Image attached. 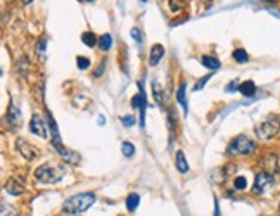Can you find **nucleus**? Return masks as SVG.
Instances as JSON below:
<instances>
[{
	"instance_id": "obj_12",
	"label": "nucleus",
	"mask_w": 280,
	"mask_h": 216,
	"mask_svg": "<svg viewBox=\"0 0 280 216\" xmlns=\"http://www.w3.org/2000/svg\"><path fill=\"white\" fill-rule=\"evenodd\" d=\"M24 191V185L19 182V180H9L6 183V192L11 194V196H21Z\"/></svg>"
},
{
	"instance_id": "obj_22",
	"label": "nucleus",
	"mask_w": 280,
	"mask_h": 216,
	"mask_svg": "<svg viewBox=\"0 0 280 216\" xmlns=\"http://www.w3.org/2000/svg\"><path fill=\"white\" fill-rule=\"evenodd\" d=\"M234 188L235 191H244V188H247V180L244 178V176H237V178L234 180Z\"/></svg>"
},
{
	"instance_id": "obj_7",
	"label": "nucleus",
	"mask_w": 280,
	"mask_h": 216,
	"mask_svg": "<svg viewBox=\"0 0 280 216\" xmlns=\"http://www.w3.org/2000/svg\"><path fill=\"white\" fill-rule=\"evenodd\" d=\"M21 121H23V114H21L19 111V107L14 104V102H11V105H9V109H7V123H9V128H12V130H17L21 126Z\"/></svg>"
},
{
	"instance_id": "obj_2",
	"label": "nucleus",
	"mask_w": 280,
	"mask_h": 216,
	"mask_svg": "<svg viewBox=\"0 0 280 216\" xmlns=\"http://www.w3.org/2000/svg\"><path fill=\"white\" fill-rule=\"evenodd\" d=\"M33 175H35V180H38V182L42 183H55L64 176V170L61 168V166L49 165V163H47V165L38 166Z\"/></svg>"
},
{
	"instance_id": "obj_37",
	"label": "nucleus",
	"mask_w": 280,
	"mask_h": 216,
	"mask_svg": "<svg viewBox=\"0 0 280 216\" xmlns=\"http://www.w3.org/2000/svg\"><path fill=\"white\" fill-rule=\"evenodd\" d=\"M142 2H146V0H142Z\"/></svg>"
},
{
	"instance_id": "obj_27",
	"label": "nucleus",
	"mask_w": 280,
	"mask_h": 216,
	"mask_svg": "<svg viewBox=\"0 0 280 216\" xmlns=\"http://www.w3.org/2000/svg\"><path fill=\"white\" fill-rule=\"evenodd\" d=\"M121 123H123L126 128H130V126L135 125V118L133 116H123V118H121Z\"/></svg>"
},
{
	"instance_id": "obj_19",
	"label": "nucleus",
	"mask_w": 280,
	"mask_h": 216,
	"mask_svg": "<svg viewBox=\"0 0 280 216\" xmlns=\"http://www.w3.org/2000/svg\"><path fill=\"white\" fill-rule=\"evenodd\" d=\"M138 202H140L138 194H130L128 199H126V208H128V211H135L138 208Z\"/></svg>"
},
{
	"instance_id": "obj_14",
	"label": "nucleus",
	"mask_w": 280,
	"mask_h": 216,
	"mask_svg": "<svg viewBox=\"0 0 280 216\" xmlns=\"http://www.w3.org/2000/svg\"><path fill=\"white\" fill-rule=\"evenodd\" d=\"M185 88H187V83L182 82L180 88H178V92H177V99H178V102H180V105L183 107V114L189 113V109H187V100H185Z\"/></svg>"
},
{
	"instance_id": "obj_28",
	"label": "nucleus",
	"mask_w": 280,
	"mask_h": 216,
	"mask_svg": "<svg viewBox=\"0 0 280 216\" xmlns=\"http://www.w3.org/2000/svg\"><path fill=\"white\" fill-rule=\"evenodd\" d=\"M130 35H132V38L135 42H138V43L142 42V32H140L138 28H133L132 32H130Z\"/></svg>"
},
{
	"instance_id": "obj_20",
	"label": "nucleus",
	"mask_w": 280,
	"mask_h": 216,
	"mask_svg": "<svg viewBox=\"0 0 280 216\" xmlns=\"http://www.w3.org/2000/svg\"><path fill=\"white\" fill-rule=\"evenodd\" d=\"M234 59L237 61V63L244 64V63H247L249 61V56H247V52L244 50V48H237V50H234Z\"/></svg>"
},
{
	"instance_id": "obj_25",
	"label": "nucleus",
	"mask_w": 280,
	"mask_h": 216,
	"mask_svg": "<svg viewBox=\"0 0 280 216\" xmlns=\"http://www.w3.org/2000/svg\"><path fill=\"white\" fill-rule=\"evenodd\" d=\"M209 78H213V74H206V76H203L201 78V80L195 83V87H194V92H199L201 88H204V85H206V83L209 82Z\"/></svg>"
},
{
	"instance_id": "obj_6",
	"label": "nucleus",
	"mask_w": 280,
	"mask_h": 216,
	"mask_svg": "<svg viewBox=\"0 0 280 216\" xmlns=\"http://www.w3.org/2000/svg\"><path fill=\"white\" fill-rule=\"evenodd\" d=\"M52 145H54L55 151L59 152V156L63 157V159L66 161V163H71V165H76V163H80V154L73 152V151H69V149L64 147V144L61 142V139L52 140Z\"/></svg>"
},
{
	"instance_id": "obj_34",
	"label": "nucleus",
	"mask_w": 280,
	"mask_h": 216,
	"mask_svg": "<svg viewBox=\"0 0 280 216\" xmlns=\"http://www.w3.org/2000/svg\"><path fill=\"white\" fill-rule=\"evenodd\" d=\"M266 2H275V0H266Z\"/></svg>"
},
{
	"instance_id": "obj_1",
	"label": "nucleus",
	"mask_w": 280,
	"mask_h": 216,
	"mask_svg": "<svg viewBox=\"0 0 280 216\" xmlns=\"http://www.w3.org/2000/svg\"><path fill=\"white\" fill-rule=\"evenodd\" d=\"M95 202V196L90 192H85V194H78V196H73L63 204V211L68 214H78V213H83L90 208L92 204Z\"/></svg>"
},
{
	"instance_id": "obj_5",
	"label": "nucleus",
	"mask_w": 280,
	"mask_h": 216,
	"mask_svg": "<svg viewBox=\"0 0 280 216\" xmlns=\"http://www.w3.org/2000/svg\"><path fill=\"white\" fill-rule=\"evenodd\" d=\"M273 183V175L266 173V171H260L256 175V180H255V185H253V194L255 196H263V194L272 187Z\"/></svg>"
},
{
	"instance_id": "obj_26",
	"label": "nucleus",
	"mask_w": 280,
	"mask_h": 216,
	"mask_svg": "<svg viewBox=\"0 0 280 216\" xmlns=\"http://www.w3.org/2000/svg\"><path fill=\"white\" fill-rule=\"evenodd\" d=\"M76 64H78V68L80 69H87L89 68V64H90V61L87 59V57H83V56H78L76 57Z\"/></svg>"
},
{
	"instance_id": "obj_23",
	"label": "nucleus",
	"mask_w": 280,
	"mask_h": 216,
	"mask_svg": "<svg viewBox=\"0 0 280 216\" xmlns=\"http://www.w3.org/2000/svg\"><path fill=\"white\" fill-rule=\"evenodd\" d=\"M2 216H19V213H17V209L14 208V206H7V204H2Z\"/></svg>"
},
{
	"instance_id": "obj_18",
	"label": "nucleus",
	"mask_w": 280,
	"mask_h": 216,
	"mask_svg": "<svg viewBox=\"0 0 280 216\" xmlns=\"http://www.w3.org/2000/svg\"><path fill=\"white\" fill-rule=\"evenodd\" d=\"M111 47H113V37H111L109 33H104L102 37L99 38V48H100V50L106 52V50H109Z\"/></svg>"
},
{
	"instance_id": "obj_3",
	"label": "nucleus",
	"mask_w": 280,
	"mask_h": 216,
	"mask_svg": "<svg viewBox=\"0 0 280 216\" xmlns=\"http://www.w3.org/2000/svg\"><path fill=\"white\" fill-rule=\"evenodd\" d=\"M255 151H256L255 140H251L246 135H239L230 142L227 152H229L230 156H249V154H253Z\"/></svg>"
},
{
	"instance_id": "obj_15",
	"label": "nucleus",
	"mask_w": 280,
	"mask_h": 216,
	"mask_svg": "<svg viewBox=\"0 0 280 216\" xmlns=\"http://www.w3.org/2000/svg\"><path fill=\"white\" fill-rule=\"evenodd\" d=\"M201 63H203V66H206L208 69H213V71L220 69V61L214 59V57H211V56H203L201 57Z\"/></svg>"
},
{
	"instance_id": "obj_16",
	"label": "nucleus",
	"mask_w": 280,
	"mask_h": 216,
	"mask_svg": "<svg viewBox=\"0 0 280 216\" xmlns=\"http://www.w3.org/2000/svg\"><path fill=\"white\" fill-rule=\"evenodd\" d=\"M175 163H177V170L180 171V173H187V171H189V163H187L185 156H183L182 151L177 152V161Z\"/></svg>"
},
{
	"instance_id": "obj_36",
	"label": "nucleus",
	"mask_w": 280,
	"mask_h": 216,
	"mask_svg": "<svg viewBox=\"0 0 280 216\" xmlns=\"http://www.w3.org/2000/svg\"><path fill=\"white\" fill-rule=\"evenodd\" d=\"M278 209H280V204H278Z\"/></svg>"
},
{
	"instance_id": "obj_8",
	"label": "nucleus",
	"mask_w": 280,
	"mask_h": 216,
	"mask_svg": "<svg viewBox=\"0 0 280 216\" xmlns=\"http://www.w3.org/2000/svg\"><path fill=\"white\" fill-rule=\"evenodd\" d=\"M16 147H17V151L23 154V157H24L26 161H33L35 157L38 156V149L33 147L32 144H28L23 139H17L16 140Z\"/></svg>"
},
{
	"instance_id": "obj_35",
	"label": "nucleus",
	"mask_w": 280,
	"mask_h": 216,
	"mask_svg": "<svg viewBox=\"0 0 280 216\" xmlns=\"http://www.w3.org/2000/svg\"><path fill=\"white\" fill-rule=\"evenodd\" d=\"M89 2H95V0H89Z\"/></svg>"
},
{
	"instance_id": "obj_21",
	"label": "nucleus",
	"mask_w": 280,
	"mask_h": 216,
	"mask_svg": "<svg viewBox=\"0 0 280 216\" xmlns=\"http://www.w3.org/2000/svg\"><path fill=\"white\" fill-rule=\"evenodd\" d=\"M152 92H154V99L157 104H163V90H161L159 83L156 80H152Z\"/></svg>"
},
{
	"instance_id": "obj_24",
	"label": "nucleus",
	"mask_w": 280,
	"mask_h": 216,
	"mask_svg": "<svg viewBox=\"0 0 280 216\" xmlns=\"http://www.w3.org/2000/svg\"><path fill=\"white\" fill-rule=\"evenodd\" d=\"M121 151H123V154H125L126 157H132L133 154H135V147H133V144L123 142V145H121Z\"/></svg>"
},
{
	"instance_id": "obj_11",
	"label": "nucleus",
	"mask_w": 280,
	"mask_h": 216,
	"mask_svg": "<svg viewBox=\"0 0 280 216\" xmlns=\"http://www.w3.org/2000/svg\"><path fill=\"white\" fill-rule=\"evenodd\" d=\"M163 56H164V47L163 45H159V43L152 45L151 56H149V64H151V66H157V63L163 59Z\"/></svg>"
},
{
	"instance_id": "obj_13",
	"label": "nucleus",
	"mask_w": 280,
	"mask_h": 216,
	"mask_svg": "<svg viewBox=\"0 0 280 216\" xmlns=\"http://www.w3.org/2000/svg\"><path fill=\"white\" fill-rule=\"evenodd\" d=\"M239 92H240V94H242L244 97H253V95L256 94V85H255V82L247 80V82L240 83V85H239Z\"/></svg>"
},
{
	"instance_id": "obj_17",
	"label": "nucleus",
	"mask_w": 280,
	"mask_h": 216,
	"mask_svg": "<svg viewBox=\"0 0 280 216\" xmlns=\"http://www.w3.org/2000/svg\"><path fill=\"white\" fill-rule=\"evenodd\" d=\"M81 42L85 43L87 47H95V45H99V40H97V37H95L92 32H87V33H83L81 35Z\"/></svg>"
},
{
	"instance_id": "obj_4",
	"label": "nucleus",
	"mask_w": 280,
	"mask_h": 216,
	"mask_svg": "<svg viewBox=\"0 0 280 216\" xmlns=\"http://www.w3.org/2000/svg\"><path fill=\"white\" fill-rule=\"evenodd\" d=\"M280 131V118L278 116H268L256 126V137L261 140L273 139Z\"/></svg>"
},
{
	"instance_id": "obj_33",
	"label": "nucleus",
	"mask_w": 280,
	"mask_h": 216,
	"mask_svg": "<svg viewBox=\"0 0 280 216\" xmlns=\"http://www.w3.org/2000/svg\"><path fill=\"white\" fill-rule=\"evenodd\" d=\"M30 2H32V0H23V4H30Z\"/></svg>"
},
{
	"instance_id": "obj_31",
	"label": "nucleus",
	"mask_w": 280,
	"mask_h": 216,
	"mask_svg": "<svg viewBox=\"0 0 280 216\" xmlns=\"http://www.w3.org/2000/svg\"><path fill=\"white\" fill-rule=\"evenodd\" d=\"M214 216H220V208H218V201L214 202Z\"/></svg>"
},
{
	"instance_id": "obj_30",
	"label": "nucleus",
	"mask_w": 280,
	"mask_h": 216,
	"mask_svg": "<svg viewBox=\"0 0 280 216\" xmlns=\"http://www.w3.org/2000/svg\"><path fill=\"white\" fill-rule=\"evenodd\" d=\"M225 90H227V92H234V90H239V87H237V82H232V83H229V85L225 87Z\"/></svg>"
},
{
	"instance_id": "obj_10",
	"label": "nucleus",
	"mask_w": 280,
	"mask_h": 216,
	"mask_svg": "<svg viewBox=\"0 0 280 216\" xmlns=\"http://www.w3.org/2000/svg\"><path fill=\"white\" fill-rule=\"evenodd\" d=\"M261 166L265 168L266 173L273 175L277 171V156L275 154H266L263 159H261Z\"/></svg>"
},
{
	"instance_id": "obj_29",
	"label": "nucleus",
	"mask_w": 280,
	"mask_h": 216,
	"mask_svg": "<svg viewBox=\"0 0 280 216\" xmlns=\"http://www.w3.org/2000/svg\"><path fill=\"white\" fill-rule=\"evenodd\" d=\"M45 45H47V38H40V42L37 43V48H38V52H45Z\"/></svg>"
},
{
	"instance_id": "obj_9",
	"label": "nucleus",
	"mask_w": 280,
	"mask_h": 216,
	"mask_svg": "<svg viewBox=\"0 0 280 216\" xmlns=\"http://www.w3.org/2000/svg\"><path fill=\"white\" fill-rule=\"evenodd\" d=\"M30 130H32V133L40 137V139H45L47 137L45 125H43V120L38 116V114H35V116L32 118V121H30Z\"/></svg>"
},
{
	"instance_id": "obj_32",
	"label": "nucleus",
	"mask_w": 280,
	"mask_h": 216,
	"mask_svg": "<svg viewBox=\"0 0 280 216\" xmlns=\"http://www.w3.org/2000/svg\"><path fill=\"white\" fill-rule=\"evenodd\" d=\"M104 121H106V118H104V116H99V125H104Z\"/></svg>"
}]
</instances>
